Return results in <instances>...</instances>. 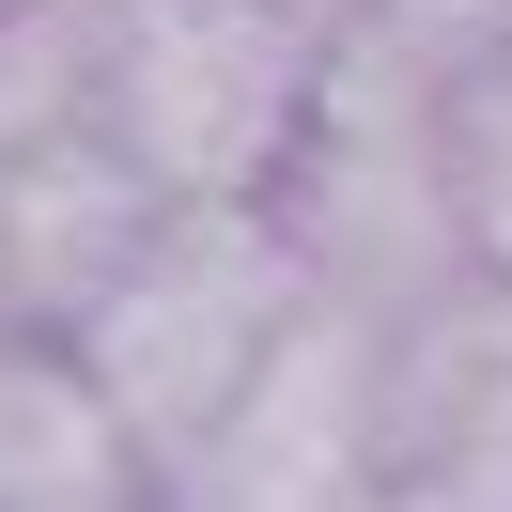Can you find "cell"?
Returning <instances> with one entry per match:
<instances>
[{"instance_id": "4", "label": "cell", "mask_w": 512, "mask_h": 512, "mask_svg": "<svg viewBox=\"0 0 512 512\" xmlns=\"http://www.w3.org/2000/svg\"><path fill=\"white\" fill-rule=\"evenodd\" d=\"M125 450V419L94 404V373L63 357H0V512H78Z\"/></svg>"}, {"instance_id": "2", "label": "cell", "mask_w": 512, "mask_h": 512, "mask_svg": "<svg viewBox=\"0 0 512 512\" xmlns=\"http://www.w3.org/2000/svg\"><path fill=\"white\" fill-rule=\"evenodd\" d=\"M78 326H94L78 373L125 435H218L295 326V233L264 202H171Z\"/></svg>"}, {"instance_id": "1", "label": "cell", "mask_w": 512, "mask_h": 512, "mask_svg": "<svg viewBox=\"0 0 512 512\" xmlns=\"http://www.w3.org/2000/svg\"><path fill=\"white\" fill-rule=\"evenodd\" d=\"M326 94V16L295 0H94V140L156 202H280Z\"/></svg>"}, {"instance_id": "5", "label": "cell", "mask_w": 512, "mask_h": 512, "mask_svg": "<svg viewBox=\"0 0 512 512\" xmlns=\"http://www.w3.org/2000/svg\"><path fill=\"white\" fill-rule=\"evenodd\" d=\"M435 156H450V202H466V233L512 264V47L497 63H466L435 94Z\"/></svg>"}, {"instance_id": "3", "label": "cell", "mask_w": 512, "mask_h": 512, "mask_svg": "<svg viewBox=\"0 0 512 512\" xmlns=\"http://www.w3.org/2000/svg\"><path fill=\"white\" fill-rule=\"evenodd\" d=\"M156 218H171V202L140 187L94 125L32 140V156H0V295H16V311H94Z\"/></svg>"}, {"instance_id": "6", "label": "cell", "mask_w": 512, "mask_h": 512, "mask_svg": "<svg viewBox=\"0 0 512 512\" xmlns=\"http://www.w3.org/2000/svg\"><path fill=\"white\" fill-rule=\"evenodd\" d=\"M357 16H373V47H388V63H419L435 94H450L466 63H497V47H512V0H357Z\"/></svg>"}]
</instances>
